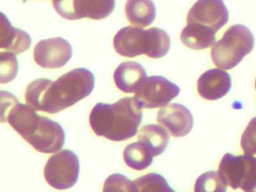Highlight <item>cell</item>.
Instances as JSON below:
<instances>
[{"mask_svg": "<svg viewBox=\"0 0 256 192\" xmlns=\"http://www.w3.org/2000/svg\"><path fill=\"white\" fill-rule=\"evenodd\" d=\"M1 122H8L40 152H56L65 144V132L59 123L41 116L32 106L20 103L18 98L10 102L1 112Z\"/></svg>", "mask_w": 256, "mask_h": 192, "instance_id": "7a4b0ae2", "label": "cell"}, {"mask_svg": "<svg viewBox=\"0 0 256 192\" xmlns=\"http://www.w3.org/2000/svg\"><path fill=\"white\" fill-rule=\"evenodd\" d=\"M138 139L144 144L154 157L164 152L169 142L167 132L163 128L154 124H146L142 127Z\"/></svg>", "mask_w": 256, "mask_h": 192, "instance_id": "9a60e30c", "label": "cell"}, {"mask_svg": "<svg viewBox=\"0 0 256 192\" xmlns=\"http://www.w3.org/2000/svg\"><path fill=\"white\" fill-rule=\"evenodd\" d=\"M125 163L136 170H143L152 163L154 156L140 141L128 144L124 152Z\"/></svg>", "mask_w": 256, "mask_h": 192, "instance_id": "ac0fdd59", "label": "cell"}, {"mask_svg": "<svg viewBox=\"0 0 256 192\" xmlns=\"http://www.w3.org/2000/svg\"><path fill=\"white\" fill-rule=\"evenodd\" d=\"M80 163L76 153L70 150H61L50 156L44 166L47 182L58 190L72 187L78 178Z\"/></svg>", "mask_w": 256, "mask_h": 192, "instance_id": "8992f818", "label": "cell"}, {"mask_svg": "<svg viewBox=\"0 0 256 192\" xmlns=\"http://www.w3.org/2000/svg\"><path fill=\"white\" fill-rule=\"evenodd\" d=\"M95 86L94 74L86 68H74L56 81L36 80L28 85L25 100L36 111L56 114L88 97Z\"/></svg>", "mask_w": 256, "mask_h": 192, "instance_id": "6da1fadb", "label": "cell"}, {"mask_svg": "<svg viewBox=\"0 0 256 192\" xmlns=\"http://www.w3.org/2000/svg\"><path fill=\"white\" fill-rule=\"evenodd\" d=\"M18 72V62L14 52H1L0 54V82L6 84L16 78Z\"/></svg>", "mask_w": 256, "mask_h": 192, "instance_id": "7402d4cb", "label": "cell"}, {"mask_svg": "<svg viewBox=\"0 0 256 192\" xmlns=\"http://www.w3.org/2000/svg\"><path fill=\"white\" fill-rule=\"evenodd\" d=\"M0 48L8 52L20 54L29 49L31 38L26 32L14 28L4 13L0 19Z\"/></svg>", "mask_w": 256, "mask_h": 192, "instance_id": "7c38bea8", "label": "cell"}, {"mask_svg": "<svg viewBox=\"0 0 256 192\" xmlns=\"http://www.w3.org/2000/svg\"><path fill=\"white\" fill-rule=\"evenodd\" d=\"M125 12L130 24L142 27L150 25L156 14L155 4L152 0H128Z\"/></svg>", "mask_w": 256, "mask_h": 192, "instance_id": "5bb4252c", "label": "cell"}, {"mask_svg": "<svg viewBox=\"0 0 256 192\" xmlns=\"http://www.w3.org/2000/svg\"><path fill=\"white\" fill-rule=\"evenodd\" d=\"M254 86H256V85H254Z\"/></svg>", "mask_w": 256, "mask_h": 192, "instance_id": "4316f807", "label": "cell"}, {"mask_svg": "<svg viewBox=\"0 0 256 192\" xmlns=\"http://www.w3.org/2000/svg\"><path fill=\"white\" fill-rule=\"evenodd\" d=\"M223 0H198L188 12L187 24L199 26L216 33L228 21Z\"/></svg>", "mask_w": 256, "mask_h": 192, "instance_id": "ba28073f", "label": "cell"}, {"mask_svg": "<svg viewBox=\"0 0 256 192\" xmlns=\"http://www.w3.org/2000/svg\"><path fill=\"white\" fill-rule=\"evenodd\" d=\"M227 184L216 171H208L196 180L194 192H226Z\"/></svg>", "mask_w": 256, "mask_h": 192, "instance_id": "44dd1931", "label": "cell"}, {"mask_svg": "<svg viewBox=\"0 0 256 192\" xmlns=\"http://www.w3.org/2000/svg\"><path fill=\"white\" fill-rule=\"evenodd\" d=\"M72 56V48L62 38L40 40L34 48V60L44 68H59L65 66Z\"/></svg>", "mask_w": 256, "mask_h": 192, "instance_id": "9c48e42d", "label": "cell"}, {"mask_svg": "<svg viewBox=\"0 0 256 192\" xmlns=\"http://www.w3.org/2000/svg\"><path fill=\"white\" fill-rule=\"evenodd\" d=\"M254 39L250 28L241 24L229 27L212 45L211 58L218 68L230 70L252 50Z\"/></svg>", "mask_w": 256, "mask_h": 192, "instance_id": "5b68a950", "label": "cell"}, {"mask_svg": "<svg viewBox=\"0 0 256 192\" xmlns=\"http://www.w3.org/2000/svg\"><path fill=\"white\" fill-rule=\"evenodd\" d=\"M114 46L118 54L128 58L145 54L150 58H160L168 52L170 39L164 30L156 27L144 30L126 26L114 38Z\"/></svg>", "mask_w": 256, "mask_h": 192, "instance_id": "277c9868", "label": "cell"}, {"mask_svg": "<svg viewBox=\"0 0 256 192\" xmlns=\"http://www.w3.org/2000/svg\"><path fill=\"white\" fill-rule=\"evenodd\" d=\"M241 147L247 156L256 154V117L252 118L242 134Z\"/></svg>", "mask_w": 256, "mask_h": 192, "instance_id": "484cf974", "label": "cell"}, {"mask_svg": "<svg viewBox=\"0 0 256 192\" xmlns=\"http://www.w3.org/2000/svg\"><path fill=\"white\" fill-rule=\"evenodd\" d=\"M80 1L82 0H53V6L62 18L70 20H77L82 19Z\"/></svg>", "mask_w": 256, "mask_h": 192, "instance_id": "d4e9b609", "label": "cell"}, {"mask_svg": "<svg viewBox=\"0 0 256 192\" xmlns=\"http://www.w3.org/2000/svg\"><path fill=\"white\" fill-rule=\"evenodd\" d=\"M138 192H175L166 178L156 172H150L134 180Z\"/></svg>", "mask_w": 256, "mask_h": 192, "instance_id": "d6986e66", "label": "cell"}, {"mask_svg": "<svg viewBox=\"0 0 256 192\" xmlns=\"http://www.w3.org/2000/svg\"><path fill=\"white\" fill-rule=\"evenodd\" d=\"M244 165V156L226 153L220 162L218 172L226 184L238 189L240 187Z\"/></svg>", "mask_w": 256, "mask_h": 192, "instance_id": "2e32d148", "label": "cell"}, {"mask_svg": "<svg viewBox=\"0 0 256 192\" xmlns=\"http://www.w3.org/2000/svg\"><path fill=\"white\" fill-rule=\"evenodd\" d=\"M115 0H83L84 18L102 20L114 10Z\"/></svg>", "mask_w": 256, "mask_h": 192, "instance_id": "ffe728a7", "label": "cell"}, {"mask_svg": "<svg viewBox=\"0 0 256 192\" xmlns=\"http://www.w3.org/2000/svg\"><path fill=\"white\" fill-rule=\"evenodd\" d=\"M146 78V70L143 66L140 63L132 61L121 63L114 74L116 87L125 93L134 92Z\"/></svg>", "mask_w": 256, "mask_h": 192, "instance_id": "4fadbf2b", "label": "cell"}, {"mask_svg": "<svg viewBox=\"0 0 256 192\" xmlns=\"http://www.w3.org/2000/svg\"><path fill=\"white\" fill-rule=\"evenodd\" d=\"M180 92L178 85L164 76H146L134 92V98L140 108L154 109L166 106Z\"/></svg>", "mask_w": 256, "mask_h": 192, "instance_id": "52a82bcc", "label": "cell"}, {"mask_svg": "<svg viewBox=\"0 0 256 192\" xmlns=\"http://www.w3.org/2000/svg\"><path fill=\"white\" fill-rule=\"evenodd\" d=\"M24 1H25V0H24Z\"/></svg>", "mask_w": 256, "mask_h": 192, "instance_id": "83f0119b", "label": "cell"}, {"mask_svg": "<svg viewBox=\"0 0 256 192\" xmlns=\"http://www.w3.org/2000/svg\"><path fill=\"white\" fill-rule=\"evenodd\" d=\"M182 44L193 50H204L215 44L216 33L193 24H187L180 34Z\"/></svg>", "mask_w": 256, "mask_h": 192, "instance_id": "e0dca14e", "label": "cell"}, {"mask_svg": "<svg viewBox=\"0 0 256 192\" xmlns=\"http://www.w3.org/2000/svg\"><path fill=\"white\" fill-rule=\"evenodd\" d=\"M244 165L240 188L244 192H256V158L244 156Z\"/></svg>", "mask_w": 256, "mask_h": 192, "instance_id": "cb8c5ba5", "label": "cell"}, {"mask_svg": "<svg viewBox=\"0 0 256 192\" xmlns=\"http://www.w3.org/2000/svg\"><path fill=\"white\" fill-rule=\"evenodd\" d=\"M143 112L134 98L114 104L98 103L90 114V124L96 134L112 141L126 140L137 134Z\"/></svg>", "mask_w": 256, "mask_h": 192, "instance_id": "3957f363", "label": "cell"}, {"mask_svg": "<svg viewBox=\"0 0 256 192\" xmlns=\"http://www.w3.org/2000/svg\"><path fill=\"white\" fill-rule=\"evenodd\" d=\"M102 192H138L137 186L120 174L109 176L104 182Z\"/></svg>", "mask_w": 256, "mask_h": 192, "instance_id": "603a6c76", "label": "cell"}, {"mask_svg": "<svg viewBox=\"0 0 256 192\" xmlns=\"http://www.w3.org/2000/svg\"><path fill=\"white\" fill-rule=\"evenodd\" d=\"M157 121L176 138L188 134L193 127V117L188 108L173 103L163 106L157 114Z\"/></svg>", "mask_w": 256, "mask_h": 192, "instance_id": "30bf717a", "label": "cell"}, {"mask_svg": "<svg viewBox=\"0 0 256 192\" xmlns=\"http://www.w3.org/2000/svg\"><path fill=\"white\" fill-rule=\"evenodd\" d=\"M232 87V78L221 69L212 68L200 75L197 82L198 92L203 98L218 100L228 94Z\"/></svg>", "mask_w": 256, "mask_h": 192, "instance_id": "8fae6325", "label": "cell"}]
</instances>
